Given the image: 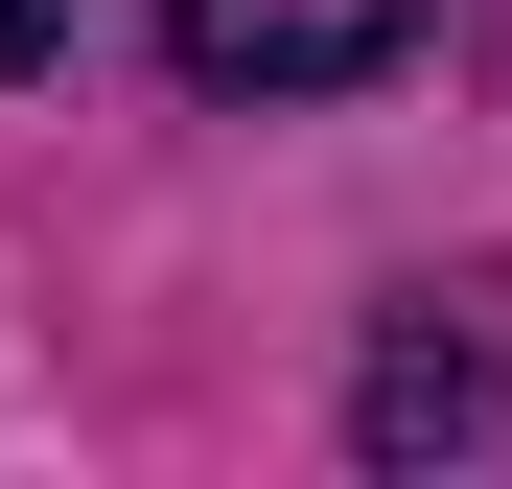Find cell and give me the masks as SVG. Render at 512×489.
<instances>
[{
	"label": "cell",
	"instance_id": "cell-1",
	"mask_svg": "<svg viewBox=\"0 0 512 489\" xmlns=\"http://www.w3.org/2000/svg\"><path fill=\"white\" fill-rule=\"evenodd\" d=\"M187 94H350V70L419 47V0H163Z\"/></svg>",
	"mask_w": 512,
	"mask_h": 489
},
{
	"label": "cell",
	"instance_id": "cell-2",
	"mask_svg": "<svg viewBox=\"0 0 512 489\" xmlns=\"http://www.w3.org/2000/svg\"><path fill=\"white\" fill-rule=\"evenodd\" d=\"M350 420H373V466H419V443H489V420H512V373H489V350H443V326H396Z\"/></svg>",
	"mask_w": 512,
	"mask_h": 489
},
{
	"label": "cell",
	"instance_id": "cell-3",
	"mask_svg": "<svg viewBox=\"0 0 512 489\" xmlns=\"http://www.w3.org/2000/svg\"><path fill=\"white\" fill-rule=\"evenodd\" d=\"M47 47H70V0H0V70H47Z\"/></svg>",
	"mask_w": 512,
	"mask_h": 489
}]
</instances>
